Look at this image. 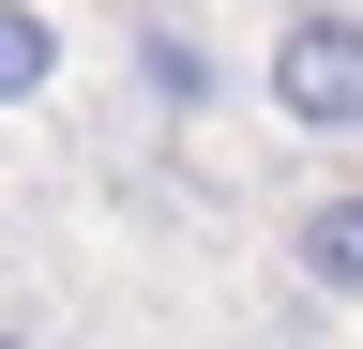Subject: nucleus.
<instances>
[{
	"label": "nucleus",
	"mask_w": 363,
	"mask_h": 349,
	"mask_svg": "<svg viewBox=\"0 0 363 349\" xmlns=\"http://www.w3.org/2000/svg\"><path fill=\"white\" fill-rule=\"evenodd\" d=\"M136 76H152V107L197 122V107H212V46H197V16H136Z\"/></svg>",
	"instance_id": "obj_3"
},
{
	"label": "nucleus",
	"mask_w": 363,
	"mask_h": 349,
	"mask_svg": "<svg viewBox=\"0 0 363 349\" xmlns=\"http://www.w3.org/2000/svg\"><path fill=\"white\" fill-rule=\"evenodd\" d=\"M45 92H61V16L0 0V107H45Z\"/></svg>",
	"instance_id": "obj_4"
},
{
	"label": "nucleus",
	"mask_w": 363,
	"mask_h": 349,
	"mask_svg": "<svg viewBox=\"0 0 363 349\" xmlns=\"http://www.w3.org/2000/svg\"><path fill=\"white\" fill-rule=\"evenodd\" d=\"M288 274H303L318 304H363V183L303 198V228H288Z\"/></svg>",
	"instance_id": "obj_2"
},
{
	"label": "nucleus",
	"mask_w": 363,
	"mask_h": 349,
	"mask_svg": "<svg viewBox=\"0 0 363 349\" xmlns=\"http://www.w3.org/2000/svg\"><path fill=\"white\" fill-rule=\"evenodd\" d=\"M0 349H30V334H0Z\"/></svg>",
	"instance_id": "obj_5"
},
{
	"label": "nucleus",
	"mask_w": 363,
	"mask_h": 349,
	"mask_svg": "<svg viewBox=\"0 0 363 349\" xmlns=\"http://www.w3.org/2000/svg\"><path fill=\"white\" fill-rule=\"evenodd\" d=\"M257 92H272L288 137H363V16H348V0H288Z\"/></svg>",
	"instance_id": "obj_1"
}]
</instances>
